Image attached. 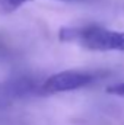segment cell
Returning a JSON list of instances; mask_svg holds the SVG:
<instances>
[{
    "mask_svg": "<svg viewBox=\"0 0 124 125\" xmlns=\"http://www.w3.org/2000/svg\"><path fill=\"white\" fill-rule=\"evenodd\" d=\"M59 1H85V0H59Z\"/></svg>",
    "mask_w": 124,
    "mask_h": 125,
    "instance_id": "cell-6",
    "label": "cell"
},
{
    "mask_svg": "<svg viewBox=\"0 0 124 125\" xmlns=\"http://www.w3.org/2000/svg\"><path fill=\"white\" fill-rule=\"evenodd\" d=\"M107 93L117 94V96H124V83H115L107 87Z\"/></svg>",
    "mask_w": 124,
    "mask_h": 125,
    "instance_id": "cell-5",
    "label": "cell"
},
{
    "mask_svg": "<svg viewBox=\"0 0 124 125\" xmlns=\"http://www.w3.org/2000/svg\"><path fill=\"white\" fill-rule=\"evenodd\" d=\"M26 1H31V0H0V10L3 13H10L16 9H19Z\"/></svg>",
    "mask_w": 124,
    "mask_h": 125,
    "instance_id": "cell-4",
    "label": "cell"
},
{
    "mask_svg": "<svg viewBox=\"0 0 124 125\" xmlns=\"http://www.w3.org/2000/svg\"><path fill=\"white\" fill-rule=\"evenodd\" d=\"M96 80V74L91 71L80 70H66L50 76L42 83V90L47 93H59V92H70L89 86Z\"/></svg>",
    "mask_w": 124,
    "mask_h": 125,
    "instance_id": "cell-2",
    "label": "cell"
},
{
    "mask_svg": "<svg viewBox=\"0 0 124 125\" xmlns=\"http://www.w3.org/2000/svg\"><path fill=\"white\" fill-rule=\"evenodd\" d=\"M59 38L63 42H77L92 51H124V32L110 31L98 25L62 28Z\"/></svg>",
    "mask_w": 124,
    "mask_h": 125,
    "instance_id": "cell-1",
    "label": "cell"
},
{
    "mask_svg": "<svg viewBox=\"0 0 124 125\" xmlns=\"http://www.w3.org/2000/svg\"><path fill=\"white\" fill-rule=\"evenodd\" d=\"M38 84L28 76H18L0 82V109L9 108L15 100L37 93Z\"/></svg>",
    "mask_w": 124,
    "mask_h": 125,
    "instance_id": "cell-3",
    "label": "cell"
}]
</instances>
